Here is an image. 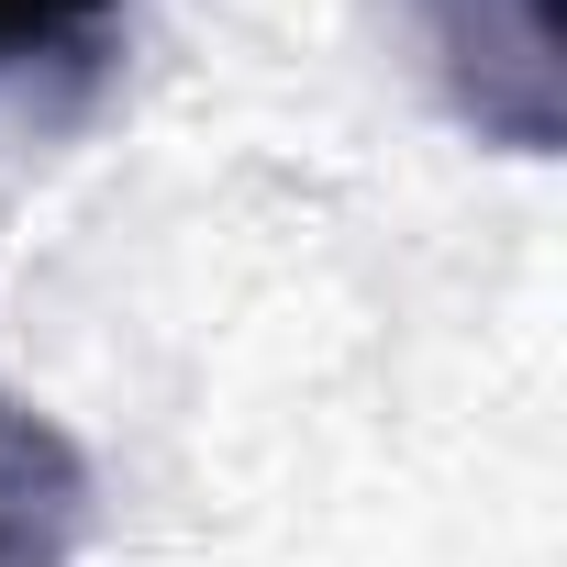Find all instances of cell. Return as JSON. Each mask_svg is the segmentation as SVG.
Wrapping results in <instances>:
<instances>
[{
  "mask_svg": "<svg viewBox=\"0 0 567 567\" xmlns=\"http://www.w3.org/2000/svg\"><path fill=\"white\" fill-rule=\"evenodd\" d=\"M401 23L434 68V101L501 145V156H556L567 145V34L556 0H401Z\"/></svg>",
  "mask_w": 567,
  "mask_h": 567,
  "instance_id": "6da1fadb",
  "label": "cell"
},
{
  "mask_svg": "<svg viewBox=\"0 0 567 567\" xmlns=\"http://www.w3.org/2000/svg\"><path fill=\"white\" fill-rule=\"evenodd\" d=\"M90 534V456L0 390V567H79Z\"/></svg>",
  "mask_w": 567,
  "mask_h": 567,
  "instance_id": "7a4b0ae2",
  "label": "cell"
},
{
  "mask_svg": "<svg viewBox=\"0 0 567 567\" xmlns=\"http://www.w3.org/2000/svg\"><path fill=\"white\" fill-rule=\"evenodd\" d=\"M112 12H123V0H0V68H23V56H68V45H90Z\"/></svg>",
  "mask_w": 567,
  "mask_h": 567,
  "instance_id": "3957f363",
  "label": "cell"
}]
</instances>
